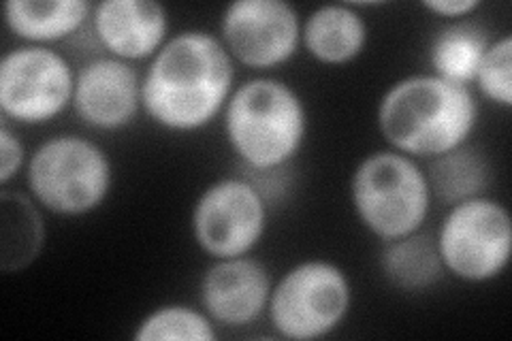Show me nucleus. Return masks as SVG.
I'll list each match as a JSON object with an SVG mask.
<instances>
[{
    "label": "nucleus",
    "mask_w": 512,
    "mask_h": 341,
    "mask_svg": "<svg viewBox=\"0 0 512 341\" xmlns=\"http://www.w3.org/2000/svg\"><path fill=\"white\" fill-rule=\"evenodd\" d=\"M352 310L348 273L325 258L288 269L271 288L267 318L278 337L316 341L338 331Z\"/></svg>",
    "instance_id": "6"
},
{
    "label": "nucleus",
    "mask_w": 512,
    "mask_h": 341,
    "mask_svg": "<svg viewBox=\"0 0 512 341\" xmlns=\"http://www.w3.org/2000/svg\"><path fill=\"white\" fill-rule=\"evenodd\" d=\"M491 41V32L470 18L446 22L429 41V73L453 81V84L472 88L478 64L483 60Z\"/></svg>",
    "instance_id": "18"
},
{
    "label": "nucleus",
    "mask_w": 512,
    "mask_h": 341,
    "mask_svg": "<svg viewBox=\"0 0 512 341\" xmlns=\"http://www.w3.org/2000/svg\"><path fill=\"white\" fill-rule=\"evenodd\" d=\"M73 64L54 47L18 45L0 60V118L43 126L73 107Z\"/></svg>",
    "instance_id": "9"
},
{
    "label": "nucleus",
    "mask_w": 512,
    "mask_h": 341,
    "mask_svg": "<svg viewBox=\"0 0 512 341\" xmlns=\"http://www.w3.org/2000/svg\"><path fill=\"white\" fill-rule=\"evenodd\" d=\"M45 248V222L39 203L26 192L0 190V271L20 273Z\"/></svg>",
    "instance_id": "17"
},
{
    "label": "nucleus",
    "mask_w": 512,
    "mask_h": 341,
    "mask_svg": "<svg viewBox=\"0 0 512 341\" xmlns=\"http://www.w3.org/2000/svg\"><path fill=\"white\" fill-rule=\"evenodd\" d=\"M88 0H7L5 26L20 45L52 47L90 24Z\"/></svg>",
    "instance_id": "15"
},
{
    "label": "nucleus",
    "mask_w": 512,
    "mask_h": 341,
    "mask_svg": "<svg viewBox=\"0 0 512 341\" xmlns=\"http://www.w3.org/2000/svg\"><path fill=\"white\" fill-rule=\"evenodd\" d=\"M15 128L18 126L7 118H0V186L3 188H9L15 177L26 171L30 158Z\"/></svg>",
    "instance_id": "22"
},
{
    "label": "nucleus",
    "mask_w": 512,
    "mask_h": 341,
    "mask_svg": "<svg viewBox=\"0 0 512 341\" xmlns=\"http://www.w3.org/2000/svg\"><path fill=\"white\" fill-rule=\"evenodd\" d=\"M135 341H216L218 331L201 307L184 303L160 305L143 316L133 333Z\"/></svg>",
    "instance_id": "20"
},
{
    "label": "nucleus",
    "mask_w": 512,
    "mask_h": 341,
    "mask_svg": "<svg viewBox=\"0 0 512 341\" xmlns=\"http://www.w3.org/2000/svg\"><path fill=\"white\" fill-rule=\"evenodd\" d=\"M274 280L254 256L212 261L199 284V305L216 327L244 329L267 314Z\"/></svg>",
    "instance_id": "12"
},
{
    "label": "nucleus",
    "mask_w": 512,
    "mask_h": 341,
    "mask_svg": "<svg viewBox=\"0 0 512 341\" xmlns=\"http://www.w3.org/2000/svg\"><path fill=\"white\" fill-rule=\"evenodd\" d=\"M71 109L92 131H124L143 111L141 75L135 64L107 54L84 62L75 73Z\"/></svg>",
    "instance_id": "11"
},
{
    "label": "nucleus",
    "mask_w": 512,
    "mask_h": 341,
    "mask_svg": "<svg viewBox=\"0 0 512 341\" xmlns=\"http://www.w3.org/2000/svg\"><path fill=\"white\" fill-rule=\"evenodd\" d=\"M224 137L242 171H274L293 165L308 139V107L278 77L259 75L235 86L222 113Z\"/></svg>",
    "instance_id": "3"
},
{
    "label": "nucleus",
    "mask_w": 512,
    "mask_h": 341,
    "mask_svg": "<svg viewBox=\"0 0 512 341\" xmlns=\"http://www.w3.org/2000/svg\"><path fill=\"white\" fill-rule=\"evenodd\" d=\"M350 203L363 229L384 243L425 229L434 197L419 160L380 150L352 171Z\"/></svg>",
    "instance_id": "4"
},
{
    "label": "nucleus",
    "mask_w": 512,
    "mask_h": 341,
    "mask_svg": "<svg viewBox=\"0 0 512 341\" xmlns=\"http://www.w3.org/2000/svg\"><path fill=\"white\" fill-rule=\"evenodd\" d=\"M434 235L444 271L461 282H493L510 265L512 216L489 194L448 207Z\"/></svg>",
    "instance_id": "7"
},
{
    "label": "nucleus",
    "mask_w": 512,
    "mask_h": 341,
    "mask_svg": "<svg viewBox=\"0 0 512 341\" xmlns=\"http://www.w3.org/2000/svg\"><path fill=\"white\" fill-rule=\"evenodd\" d=\"M472 86L489 103L512 109V35H502L489 43Z\"/></svg>",
    "instance_id": "21"
},
{
    "label": "nucleus",
    "mask_w": 512,
    "mask_h": 341,
    "mask_svg": "<svg viewBox=\"0 0 512 341\" xmlns=\"http://www.w3.org/2000/svg\"><path fill=\"white\" fill-rule=\"evenodd\" d=\"M169 11L158 0L94 3L90 30L107 56L124 62L152 60L169 37Z\"/></svg>",
    "instance_id": "13"
},
{
    "label": "nucleus",
    "mask_w": 512,
    "mask_h": 341,
    "mask_svg": "<svg viewBox=\"0 0 512 341\" xmlns=\"http://www.w3.org/2000/svg\"><path fill=\"white\" fill-rule=\"evenodd\" d=\"M478 101L470 86L434 73L397 79L376 109L378 131L389 150L414 160H431L472 141Z\"/></svg>",
    "instance_id": "2"
},
{
    "label": "nucleus",
    "mask_w": 512,
    "mask_h": 341,
    "mask_svg": "<svg viewBox=\"0 0 512 341\" xmlns=\"http://www.w3.org/2000/svg\"><path fill=\"white\" fill-rule=\"evenodd\" d=\"M425 175L431 197L446 207L485 197L491 186L489 160L472 141L427 160Z\"/></svg>",
    "instance_id": "19"
},
{
    "label": "nucleus",
    "mask_w": 512,
    "mask_h": 341,
    "mask_svg": "<svg viewBox=\"0 0 512 341\" xmlns=\"http://www.w3.org/2000/svg\"><path fill=\"white\" fill-rule=\"evenodd\" d=\"M421 7L446 22H457L468 20L472 13H476L480 9V0H425Z\"/></svg>",
    "instance_id": "23"
},
{
    "label": "nucleus",
    "mask_w": 512,
    "mask_h": 341,
    "mask_svg": "<svg viewBox=\"0 0 512 341\" xmlns=\"http://www.w3.org/2000/svg\"><path fill=\"white\" fill-rule=\"evenodd\" d=\"M235 90V60L218 35L190 28L173 35L141 75L143 113L169 133L214 124Z\"/></svg>",
    "instance_id": "1"
},
{
    "label": "nucleus",
    "mask_w": 512,
    "mask_h": 341,
    "mask_svg": "<svg viewBox=\"0 0 512 341\" xmlns=\"http://www.w3.org/2000/svg\"><path fill=\"white\" fill-rule=\"evenodd\" d=\"M370 28L357 5L316 7L301 26V47L316 62L344 67L355 62L367 45Z\"/></svg>",
    "instance_id": "14"
},
{
    "label": "nucleus",
    "mask_w": 512,
    "mask_h": 341,
    "mask_svg": "<svg viewBox=\"0 0 512 341\" xmlns=\"http://www.w3.org/2000/svg\"><path fill=\"white\" fill-rule=\"evenodd\" d=\"M28 194L60 218H84L101 209L114 188V165L99 143L56 135L39 143L26 165Z\"/></svg>",
    "instance_id": "5"
},
{
    "label": "nucleus",
    "mask_w": 512,
    "mask_h": 341,
    "mask_svg": "<svg viewBox=\"0 0 512 341\" xmlns=\"http://www.w3.org/2000/svg\"><path fill=\"white\" fill-rule=\"evenodd\" d=\"M378 267L384 282L406 295H421L438 286L446 275L436 235L425 229L384 241Z\"/></svg>",
    "instance_id": "16"
},
{
    "label": "nucleus",
    "mask_w": 512,
    "mask_h": 341,
    "mask_svg": "<svg viewBox=\"0 0 512 341\" xmlns=\"http://www.w3.org/2000/svg\"><path fill=\"white\" fill-rule=\"evenodd\" d=\"M301 15L286 0H235L220 18V41L246 69L271 71L291 62L301 47Z\"/></svg>",
    "instance_id": "10"
},
{
    "label": "nucleus",
    "mask_w": 512,
    "mask_h": 341,
    "mask_svg": "<svg viewBox=\"0 0 512 341\" xmlns=\"http://www.w3.org/2000/svg\"><path fill=\"white\" fill-rule=\"evenodd\" d=\"M269 203L246 175H229L205 186L190 214L197 248L212 261L248 256L261 246Z\"/></svg>",
    "instance_id": "8"
}]
</instances>
